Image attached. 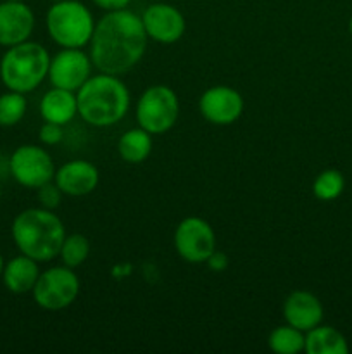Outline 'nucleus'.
<instances>
[{"instance_id":"29","label":"nucleus","mask_w":352,"mask_h":354,"mask_svg":"<svg viewBox=\"0 0 352 354\" xmlns=\"http://www.w3.org/2000/svg\"><path fill=\"white\" fill-rule=\"evenodd\" d=\"M349 33L352 35V17H351V21H349Z\"/></svg>"},{"instance_id":"4","label":"nucleus","mask_w":352,"mask_h":354,"mask_svg":"<svg viewBox=\"0 0 352 354\" xmlns=\"http://www.w3.org/2000/svg\"><path fill=\"white\" fill-rule=\"evenodd\" d=\"M50 54L37 41H23L7 48L0 61V80L7 90L30 93L48 76Z\"/></svg>"},{"instance_id":"9","label":"nucleus","mask_w":352,"mask_h":354,"mask_svg":"<svg viewBox=\"0 0 352 354\" xmlns=\"http://www.w3.org/2000/svg\"><path fill=\"white\" fill-rule=\"evenodd\" d=\"M10 175L26 189H38L55 176V165L43 147L26 144L17 147L10 156Z\"/></svg>"},{"instance_id":"15","label":"nucleus","mask_w":352,"mask_h":354,"mask_svg":"<svg viewBox=\"0 0 352 354\" xmlns=\"http://www.w3.org/2000/svg\"><path fill=\"white\" fill-rule=\"evenodd\" d=\"M283 318L289 325L307 332L323 320V304L307 290H295L283 303Z\"/></svg>"},{"instance_id":"22","label":"nucleus","mask_w":352,"mask_h":354,"mask_svg":"<svg viewBox=\"0 0 352 354\" xmlns=\"http://www.w3.org/2000/svg\"><path fill=\"white\" fill-rule=\"evenodd\" d=\"M345 189V178L338 169H324L314 178L313 194L320 201H335Z\"/></svg>"},{"instance_id":"5","label":"nucleus","mask_w":352,"mask_h":354,"mask_svg":"<svg viewBox=\"0 0 352 354\" xmlns=\"http://www.w3.org/2000/svg\"><path fill=\"white\" fill-rule=\"evenodd\" d=\"M52 40L62 48H83L92 40L95 21L85 3L78 0H61L52 3L45 17Z\"/></svg>"},{"instance_id":"14","label":"nucleus","mask_w":352,"mask_h":354,"mask_svg":"<svg viewBox=\"0 0 352 354\" xmlns=\"http://www.w3.org/2000/svg\"><path fill=\"white\" fill-rule=\"evenodd\" d=\"M99 169L85 159H72L55 169L54 182L62 194L71 197H83L92 194L99 185Z\"/></svg>"},{"instance_id":"31","label":"nucleus","mask_w":352,"mask_h":354,"mask_svg":"<svg viewBox=\"0 0 352 354\" xmlns=\"http://www.w3.org/2000/svg\"><path fill=\"white\" fill-rule=\"evenodd\" d=\"M0 159H2V151H0Z\"/></svg>"},{"instance_id":"13","label":"nucleus","mask_w":352,"mask_h":354,"mask_svg":"<svg viewBox=\"0 0 352 354\" xmlns=\"http://www.w3.org/2000/svg\"><path fill=\"white\" fill-rule=\"evenodd\" d=\"M35 30V14L24 0L0 2V45L12 47L30 40Z\"/></svg>"},{"instance_id":"30","label":"nucleus","mask_w":352,"mask_h":354,"mask_svg":"<svg viewBox=\"0 0 352 354\" xmlns=\"http://www.w3.org/2000/svg\"><path fill=\"white\" fill-rule=\"evenodd\" d=\"M50 2H52V3H54V2H61V0H50Z\"/></svg>"},{"instance_id":"7","label":"nucleus","mask_w":352,"mask_h":354,"mask_svg":"<svg viewBox=\"0 0 352 354\" xmlns=\"http://www.w3.org/2000/svg\"><path fill=\"white\" fill-rule=\"evenodd\" d=\"M33 299L41 310L61 311L71 306L79 294V279L69 266H54L40 272L33 287Z\"/></svg>"},{"instance_id":"8","label":"nucleus","mask_w":352,"mask_h":354,"mask_svg":"<svg viewBox=\"0 0 352 354\" xmlns=\"http://www.w3.org/2000/svg\"><path fill=\"white\" fill-rule=\"evenodd\" d=\"M175 249L183 261L200 265L216 251V234L206 220L188 216L176 227Z\"/></svg>"},{"instance_id":"10","label":"nucleus","mask_w":352,"mask_h":354,"mask_svg":"<svg viewBox=\"0 0 352 354\" xmlns=\"http://www.w3.org/2000/svg\"><path fill=\"white\" fill-rule=\"evenodd\" d=\"M93 62L90 54L81 48H62L50 59L48 76L52 86L78 92L83 83L92 76Z\"/></svg>"},{"instance_id":"24","label":"nucleus","mask_w":352,"mask_h":354,"mask_svg":"<svg viewBox=\"0 0 352 354\" xmlns=\"http://www.w3.org/2000/svg\"><path fill=\"white\" fill-rule=\"evenodd\" d=\"M37 192H38L37 196H38V201H40L41 207H45V209H52V211H54L55 207H59V204H61L62 201V196H64L54 180H52V182H47L45 185L38 187Z\"/></svg>"},{"instance_id":"6","label":"nucleus","mask_w":352,"mask_h":354,"mask_svg":"<svg viewBox=\"0 0 352 354\" xmlns=\"http://www.w3.org/2000/svg\"><path fill=\"white\" fill-rule=\"evenodd\" d=\"M178 116L179 100L171 86H148L137 102L138 127L150 135H162L171 130Z\"/></svg>"},{"instance_id":"20","label":"nucleus","mask_w":352,"mask_h":354,"mask_svg":"<svg viewBox=\"0 0 352 354\" xmlns=\"http://www.w3.org/2000/svg\"><path fill=\"white\" fill-rule=\"evenodd\" d=\"M268 346L271 351L278 354H297L306 348V332L289 324L282 325L269 334Z\"/></svg>"},{"instance_id":"11","label":"nucleus","mask_w":352,"mask_h":354,"mask_svg":"<svg viewBox=\"0 0 352 354\" xmlns=\"http://www.w3.org/2000/svg\"><path fill=\"white\" fill-rule=\"evenodd\" d=\"M199 111L209 123L226 127L235 123L244 113V97L231 86H211L200 95Z\"/></svg>"},{"instance_id":"3","label":"nucleus","mask_w":352,"mask_h":354,"mask_svg":"<svg viewBox=\"0 0 352 354\" xmlns=\"http://www.w3.org/2000/svg\"><path fill=\"white\" fill-rule=\"evenodd\" d=\"M78 114L85 123L97 128L117 124L130 109V90L116 75L99 73L83 83L76 92Z\"/></svg>"},{"instance_id":"1","label":"nucleus","mask_w":352,"mask_h":354,"mask_svg":"<svg viewBox=\"0 0 352 354\" xmlns=\"http://www.w3.org/2000/svg\"><path fill=\"white\" fill-rule=\"evenodd\" d=\"M148 37L138 14L128 9L110 10L95 23L90 40L93 68L107 75H124L133 69L147 50Z\"/></svg>"},{"instance_id":"12","label":"nucleus","mask_w":352,"mask_h":354,"mask_svg":"<svg viewBox=\"0 0 352 354\" xmlns=\"http://www.w3.org/2000/svg\"><path fill=\"white\" fill-rule=\"evenodd\" d=\"M140 17L147 37L157 44H175L183 37L186 30L185 17L179 12V9H176L171 3H152L144 10Z\"/></svg>"},{"instance_id":"21","label":"nucleus","mask_w":352,"mask_h":354,"mask_svg":"<svg viewBox=\"0 0 352 354\" xmlns=\"http://www.w3.org/2000/svg\"><path fill=\"white\" fill-rule=\"evenodd\" d=\"M90 241L81 234L66 235L64 242L59 251V258L62 259V265L69 268H78L88 259L90 256Z\"/></svg>"},{"instance_id":"18","label":"nucleus","mask_w":352,"mask_h":354,"mask_svg":"<svg viewBox=\"0 0 352 354\" xmlns=\"http://www.w3.org/2000/svg\"><path fill=\"white\" fill-rule=\"evenodd\" d=\"M304 351L307 354H347L349 344L342 332L320 324L306 332Z\"/></svg>"},{"instance_id":"23","label":"nucleus","mask_w":352,"mask_h":354,"mask_svg":"<svg viewBox=\"0 0 352 354\" xmlns=\"http://www.w3.org/2000/svg\"><path fill=\"white\" fill-rule=\"evenodd\" d=\"M28 109V102L24 93L12 92L0 95V127H14L24 118Z\"/></svg>"},{"instance_id":"16","label":"nucleus","mask_w":352,"mask_h":354,"mask_svg":"<svg viewBox=\"0 0 352 354\" xmlns=\"http://www.w3.org/2000/svg\"><path fill=\"white\" fill-rule=\"evenodd\" d=\"M40 114L43 121L57 124H68L78 114V100L71 90L52 86L40 100Z\"/></svg>"},{"instance_id":"28","label":"nucleus","mask_w":352,"mask_h":354,"mask_svg":"<svg viewBox=\"0 0 352 354\" xmlns=\"http://www.w3.org/2000/svg\"><path fill=\"white\" fill-rule=\"evenodd\" d=\"M3 265H6V263H3V258H2V254H0V277H2V272H3Z\"/></svg>"},{"instance_id":"17","label":"nucleus","mask_w":352,"mask_h":354,"mask_svg":"<svg viewBox=\"0 0 352 354\" xmlns=\"http://www.w3.org/2000/svg\"><path fill=\"white\" fill-rule=\"evenodd\" d=\"M40 277L38 261L19 254L3 265L2 280L7 290L12 294H26L31 292Z\"/></svg>"},{"instance_id":"2","label":"nucleus","mask_w":352,"mask_h":354,"mask_svg":"<svg viewBox=\"0 0 352 354\" xmlns=\"http://www.w3.org/2000/svg\"><path fill=\"white\" fill-rule=\"evenodd\" d=\"M10 234L21 254L38 263H48L59 256L66 228L52 209L30 207L14 218Z\"/></svg>"},{"instance_id":"19","label":"nucleus","mask_w":352,"mask_h":354,"mask_svg":"<svg viewBox=\"0 0 352 354\" xmlns=\"http://www.w3.org/2000/svg\"><path fill=\"white\" fill-rule=\"evenodd\" d=\"M117 152L128 165H140L152 152V135L144 128H131L121 135Z\"/></svg>"},{"instance_id":"26","label":"nucleus","mask_w":352,"mask_h":354,"mask_svg":"<svg viewBox=\"0 0 352 354\" xmlns=\"http://www.w3.org/2000/svg\"><path fill=\"white\" fill-rule=\"evenodd\" d=\"M207 266H209L211 270H213V272H216V273H221V272H224V270L228 268V265H230V259H228V256L224 254L223 251H214L213 254L209 256V258H207Z\"/></svg>"},{"instance_id":"32","label":"nucleus","mask_w":352,"mask_h":354,"mask_svg":"<svg viewBox=\"0 0 352 354\" xmlns=\"http://www.w3.org/2000/svg\"><path fill=\"white\" fill-rule=\"evenodd\" d=\"M0 196H2V192H0Z\"/></svg>"},{"instance_id":"25","label":"nucleus","mask_w":352,"mask_h":354,"mask_svg":"<svg viewBox=\"0 0 352 354\" xmlns=\"http://www.w3.org/2000/svg\"><path fill=\"white\" fill-rule=\"evenodd\" d=\"M40 142L45 145H57L59 142L64 138V131H62V124L50 123V121H45L40 128Z\"/></svg>"},{"instance_id":"27","label":"nucleus","mask_w":352,"mask_h":354,"mask_svg":"<svg viewBox=\"0 0 352 354\" xmlns=\"http://www.w3.org/2000/svg\"><path fill=\"white\" fill-rule=\"evenodd\" d=\"M97 7L104 9L106 12H110V10H119V9H128L131 0H92Z\"/></svg>"}]
</instances>
